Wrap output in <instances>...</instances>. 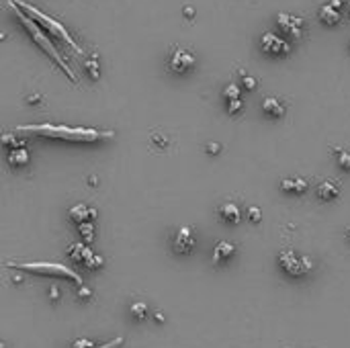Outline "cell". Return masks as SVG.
I'll use <instances>...</instances> for the list:
<instances>
[{"instance_id": "17", "label": "cell", "mask_w": 350, "mask_h": 348, "mask_svg": "<svg viewBox=\"0 0 350 348\" xmlns=\"http://www.w3.org/2000/svg\"><path fill=\"white\" fill-rule=\"evenodd\" d=\"M340 194V184L336 180H326L318 186V197L322 201H332Z\"/></svg>"}, {"instance_id": "11", "label": "cell", "mask_w": 350, "mask_h": 348, "mask_svg": "<svg viewBox=\"0 0 350 348\" xmlns=\"http://www.w3.org/2000/svg\"><path fill=\"white\" fill-rule=\"evenodd\" d=\"M70 220L74 222V224H84V222H92L94 217H96V211L94 209H90L88 205H84V203H78V205H74L72 209H70Z\"/></svg>"}, {"instance_id": "26", "label": "cell", "mask_w": 350, "mask_h": 348, "mask_svg": "<svg viewBox=\"0 0 350 348\" xmlns=\"http://www.w3.org/2000/svg\"><path fill=\"white\" fill-rule=\"evenodd\" d=\"M102 262H104L102 256L92 254V256H90V260H88V262H86L84 266H86V268H100V266H102Z\"/></svg>"}, {"instance_id": "33", "label": "cell", "mask_w": 350, "mask_h": 348, "mask_svg": "<svg viewBox=\"0 0 350 348\" xmlns=\"http://www.w3.org/2000/svg\"><path fill=\"white\" fill-rule=\"evenodd\" d=\"M50 297H52L54 301H58V299H60V289H58L56 285H54V287H50Z\"/></svg>"}, {"instance_id": "4", "label": "cell", "mask_w": 350, "mask_h": 348, "mask_svg": "<svg viewBox=\"0 0 350 348\" xmlns=\"http://www.w3.org/2000/svg\"><path fill=\"white\" fill-rule=\"evenodd\" d=\"M4 266L8 268H16V270H27V272H35V274H48V276H66L74 280L76 285H82V276L72 270L70 266L60 264V262H6Z\"/></svg>"}, {"instance_id": "32", "label": "cell", "mask_w": 350, "mask_h": 348, "mask_svg": "<svg viewBox=\"0 0 350 348\" xmlns=\"http://www.w3.org/2000/svg\"><path fill=\"white\" fill-rule=\"evenodd\" d=\"M207 152L209 154H220V144H207Z\"/></svg>"}, {"instance_id": "6", "label": "cell", "mask_w": 350, "mask_h": 348, "mask_svg": "<svg viewBox=\"0 0 350 348\" xmlns=\"http://www.w3.org/2000/svg\"><path fill=\"white\" fill-rule=\"evenodd\" d=\"M194 64H196L194 56L188 50H184V48H174L172 54H170V58H168V68L174 74H186V72H190L194 68Z\"/></svg>"}, {"instance_id": "38", "label": "cell", "mask_w": 350, "mask_h": 348, "mask_svg": "<svg viewBox=\"0 0 350 348\" xmlns=\"http://www.w3.org/2000/svg\"><path fill=\"white\" fill-rule=\"evenodd\" d=\"M348 14H350V10H348Z\"/></svg>"}, {"instance_id": "31", "label": "cell", "mask_w": 350, "mask_h": 348, "mask_svg": "<svg viewBox=\"0 0 350 348\" xmlns=\"http://www.w3.org/2000/svg\"><path fill=\"white\" fill-rule=\"evenodd\" d=\"M92 346H94V344H92L90 340H86V338H82V340H76L72 348H92Z\"/></svg>"}, {"instance_id": "15", "label": "cell", "mask_w": 350, "mask_h": 348, "mask_svg": "<svg viewBox=\"0 0 350 348\" xmlns=\"http://www.w3.org/2000/svg\"><path fill=\"white\" fill-rule=\"evenodd\" d=\"M262 111H264L268 117H274V119H278V117H282L285 115V104H282L278 98H272V96H268V98H264L262 100Z\"/></svg>"}, {"instance_id": "7", "label": "cell", "mask_w": 350, "mask_h": 348, "mask_svg": "<svg viewBox=\"0 0 350 348\" xmlns=\"http://www.w3.org/2000/svg\"><path fill=\"white\" fill-rule=\"evenodd\" d=\"M276 25H278V29L282 33H285L287 37H291V39H301V35H303V20L299 16H295V14L278 12Z\"/></svg>"}, {"instance_id": "22", "label": "cell", "mask_w": 350, "mask_h": 348, "mask_svg": "<svg viewBox=\"0 0 350 348\" xmlns=\"http://www.w3.org/2000/svg\"><path fill=\"white\" fill-rule=\"evenodd\" d=\"M334 154H336V158H338V164H340L344 170H350V152L340 150V148H334Z\"/></svg>"}, {"instance_id": "13", "label": "cell", "mask_w": 350, "mask_h": 348, "mask_svg": "<svg viewBox=\"0 0 350 348\" xmlns=\"http://www.w3.org/2000/svg\"><path fill=\"white\" fill-rule=\"evenodd\" d=\"M234 254H236V246H234L232 242L222 240V242H217L215 248H213V262H217V264L228 262V260H230Z\"/></svg>"}, {"instance_id": "14", "label": "cell", "mask_w": 350, "mask_h": 348, "mask_svg": "<svg viewBox=\"0 0 350 348\" xmlns=\"http://www.w3.org/2000/svg\"><path fill=\"white\" fill-rule=\"evenodd\" d=\"M94 252L86 246L84 242H76V244H72L70 246V250H68V256L74 260V262H78V264H86L90 260V256H92Z\"/></svg>"}, {"instance_id": "9", "label": "cell", "mask_w": 350, "mask_h": 348, "mask_svg": "<svg viewBox=\"0 0 350 348\" xmlns=\"http://www.w3.org/2000/svg\"><path fill=\"white\" fill-rule=\"evenodd\" d=\"M172 248L176 254H188L192 252L194 248V234L190 228H180L176 230V234H174L172 238Z\"/></svg>"}, {"instance_id": "37", "label": "cell", "mask_w": 350, "mask_h": 348, "mask_svg": "<svg viewBox=\"0 0 350 348\" xmlns=\"http://www.w3.org/2000/svg\"><path fill=\"white\" fill-rule=\"evenodd\" d=\"M346 236H348V240H350V230H348V232H346Z\"/></svg>"}, {"instance_id": "35", "label": "cell", "mask_w": 350, "mask_h": 348, "mask_svg": "<svg viewBox=\"0 0 350 348\" xmlns=\"http://www.w3.org/2000/svg\"><path fill=\"white\" fill-rule=\"evenodd\" d=\"M154 318H156V320H158V322H162V320H164V316H162V314H160V312H156V314H154Z\"/></svg>"}, {"instance_id": "3", "label": "cell", "mask_w": 350, "mask_h": 348, "mask_svg": "<svg viewBox=\"0 0 350 348\" xmlns=\"http://www.w3.org/2000/svg\"><path fill=\"white\" fill-rule=\"evenodd\" d=\"M14 2L20 6V8H23L29 16H33L35 20H37V23L43 27V29H46L50 35H54V37H60V39H64L66 43H68V46L76 52V54H82V48L78 46V43L74 41V37L68 33V29H66L62 23H60V20H56L54 16H50L48 12H43L41 8H37L35 4H31V2H25V0H14Z\"/></svg>"}, {"instance_id": "2", "label": "cell", "mask_w": 350, "mask_h": 348, "mask_svg": "<svg viewBox=\"0 0 350 348\" xmlns=\"http://www.w3.org/2000/svg\"><path fill=\"white\" fill-rule=\"evenodd\" d=\"M8 4H10V8L14 10V14L18 16V20H20V25H23L25 29H27V33H29V37L37 43V46L41 48V52H46L56 64H58V66L62 68V72H66V76H68L74 84L78 82V78H76V74L72 72V68L68 66V62H66L64 58H62V54L58 52V48L54 46V41L50 39V35H48V31L46 29H43L39 23H37V20L33 18V16H29L23 8H20L16 2H14V0H8Z\"/></svg>"}, {"instance_id": "24", "label": "cell", "mask_w": 350, "mask_h": 348, "mask_svg": "<svg viewBox=\"0 0 350 348\" xmlns=\"http://www.w3.org/2000/svg\"><path fill=\"white\" fill-rule=\"evenodd\" d=\"M224 98H226V100L242 98V96H240V88H238V84H228V86H226V88H224Z\"/></svg>"}, {"instance_id": "8", "label": "cell", "mask_w": 350, "mask_h": 348, "mask_svg": "<svg viewBox=\"0 0 350 348\" xmlns=\"http://www.w3.org/2000/svg\"><path fill=\"white\" fill-rule=\"evenodd\" d=\"M260 46L270 56H287L291 52V43L287 39L274 35V33H264V35H262Z\"/></svg>"}, {"instance_id": "25", "label": "cell", "mask_w": 350, "mask_h": 348, "mask_svg": "<svg viewBox=\"0 0 350 348\" xmlns=\"http://www.w3.org/2000/svg\"><path fill=\"white\" fill-rule=\"evenodd\" d=\"M240 78H242L244 88H248V90H254V88H256V78H252L250 74H246V72H240Z\"/></svg>"}, {"instance_id": "23", "label": "cell", "mask_w": 350, "mask_h": 348, "mask_svg": "<svg viewBox=\"0 0 350 348\" xmlns=\"http://www.w3.org/2000/svg\"><path fill=\"white\" fill-rule=\"evenodd\" d=\"M2 144H4L8 150H12V148H25V142H23V140H18L16 134H14V136H12V134H4Z\"/></svg>"}, {"instance_id": "18", "label": "cell", "mask_w": 350, "mask_h": 348, "mask_svg": "<svg viewBox=\"0 0 350 348\" xmlns=\"http://www.w3.org/2000/svg\"><path fill=\"white\" fill-rule=\"evenodd\" d=\"M8 164L10 166H14V168H20V166H27L29 164V160H31V156H29V152L25 150V148H12V150H8Z\"/></svg>"}, {"instance_id": "34", "label": "cell", "mask_w": 350, "mask_h": 348, "mask_svg": "<svg viewBox=\"0 0 350 348\" xmlns=\"http://www.w3.org/2000/svg\"><path fill=\"white\" fill-rule=\"evenodd\" d=\"M152 140H154L156 144H160V146H166V138H160V136H152Z\"/></svg>"}, {"instance_id": "20", "label": "cell", "mask_w": 350, "mask_h": 348, "mask_svg": "<svg viewBox=\"0 0 350 348\" xmlns=\"http://www.w3.org/2000/svg\"><path fill=\"white\" fill-rule=\"evenodd\" d=\"M131 316H134L136 320H146L148 318V303L144 301H136V303H131Z\"/></svg>"}, {"instance_id": "19", "label": "cell", "mask_w": 350, "mask_h": 348, "mask_svg": "<svg viewBox=\"0 0 350 348\" xmlns=\"http://www.w3.org/2000/svg\"><path fill=\"white\" fill-rule=\"evenodd\" d=\"M78 230H80V236H82V240H84L86 244L94 240V224H92V222L78 224Z\"/></svg>"}, {"instance_id": "30", "label": "cell", "mask_w": 350, "mask_h": 348, "mask_svg": "<svg viewBox=\"0 0 350 348\" xmlns=\"http://www.w3.org/2000/svg\"><path fill=\"white\" fill-rule=\"evenodd\" d=\"M123 344V338L119 336V338H115V340H111V342H104V344H100V346H92V348H119Z\"/></svg>"}, {"instance_id": "27", "label": "cell", "mask_w": 350, "mask_h": 348, "mask_svg": "<svg viewBox=\"0 0 350 348\" xmlns=\"http://www.w3.org/2000/svg\"><path fill=\"white\" fill-rule=\"evenodd\" d=\"M248 220L254 222V224H258V222L262 220V211H260L258 207H250V209H248Z\"/></svg>"}, {"instance_id": "29", "label": "cell", "mask_w": 350, "mask_h": 348, "mask_svg": "<svg viewBox=\"0 0 350 348\" xmlns=\"http://www.w3.org/2000/svg\"><path fill=\"white\" fill-rule=\"evenodd\" d=\"M76 297H78V299H90V297H92V291H90L88 287H84V285H78Z\"/></svg>"}, {"instance_id": "16", "label": "cell", "mask_w": 350, "mask_h": 348, "mask_svg": "<svg viewBox=\"0 0 350 348\" xmlns=\"http://www.w3.org/2000/svg\"><path fill=\"white\" fill-rule=\"evenodd\" d=\"M308 180L305 178H285V180H280V188L285 190V192H291V194H303L305 190H308Z\"/></svg>"}, {"instance_id": "1", "label": "cell", "mask_w": 350, "mask_h": 348, "mask_svg": "<svg viewBox=\"0 0 350 348\" xmlns=\"http://www.w3.org/2000/svg\"><path fill=\"white\" fill-rule=\"evenodd\" d=\"M16 132L35 134L39 138L72 142V144H94L100 140H111L113 132H98L92 127H70V125H56V123H39V125H18Z\"/></svg>"}, {"instance_id": "36", "label": "cell", "mask_w": 350, "mask_h": 348, "mask_svg": "<svg viewBox=\"0 0 350 348\" xmlns=\"http://www.w3.org/2000/svg\"><path fill=\"white\" fill-rule=\"evenodd\" d=\"M184 14L190 18V16H192V8H184Z\"/></svg>"}, {"instance_id": "12", "label": "cell", "mask_w": 350, "mask_h": 348, "mask_svg": "<svg viewBox=\"0 0 350 348\" xmlns=\"http://www.w3.org/2000/svg\"><path fill=\"white\" fill-rule=\"evenodd\" d=\"M220 217L226 222V224H240V220H242V209H240L234 201H228L224 205H220Z\"/></svg>"}, {"instance_id": "21", "label": "cell", "mask_w": 350, "mask_h": 348, "mask_svg": "<svg viewBox=\"0 0 350 348\" xmlns=\"http://www.w3.org/2000/svg\"><path fill=\"white\" fill-rule=\"evenodd\" d=\"M86 72H88L90 80H98L100 70H98V60L96 58H88V60H86Z\"/></svg>"}, {"instance_id": "10", "label": "cell", "mask_w": 350, "mask_h": 348, "mask_svg": "<svg viewBox=\"0 0 350 348\" xmlns=\"http://www.w3.org/2000/svg\"><path fill=\"white\" fill-rule=\"evenodd\" d=\"M318 16H320V20H322L324 25H330V27L338 25V23H340V18H342V14H340L338 6H334L332 2H326L324 6H320Z\"/></svg>"}, {"instance_id": "28", "label": "cell", "mask_w": 350, "mask_h": 348, "mask_svg": "<svg viewBox=\"0 0 350 348\" xmlns=\"http://www.w3.org/2000/svg\"><path fill=\"white\" fill-rule=\"evenodd\" d=\"M240 108H242V98H234V100H228V111L234 115V113H238Z\"/></svg>"}, {"instance_id": "5", "label": "cell", "mask_w": 350, "mask_h": 348, "mask_svg": "<svg viewBox=\"0 0 350 348\" xmlns=\"http://www.w3.org/2000/svg\"><path fill=\"white\" fill-rule=\"evenodd\" d=\"M278 264L289 276H295V278L305 276L308 272H312V268H314L312 258L299 256V254H295V250H282L278 254Z\"/></svg>"}]
</instances>
